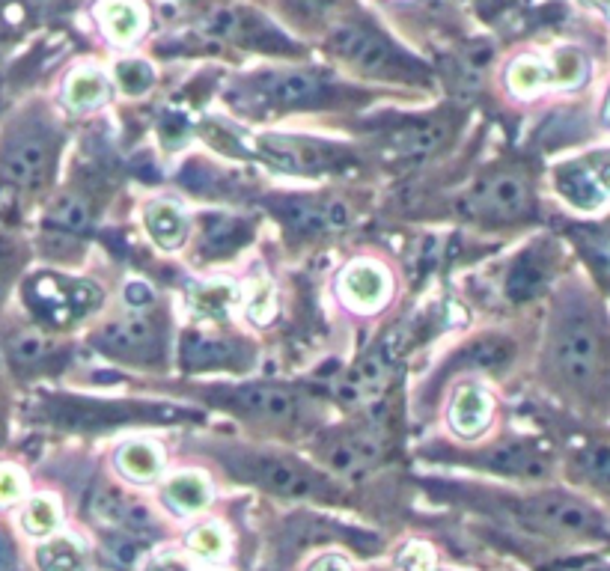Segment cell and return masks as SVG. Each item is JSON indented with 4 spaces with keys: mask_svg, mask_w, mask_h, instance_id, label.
Masks as SVG:
<instances>
[{
    "mask_svg": "<svg viewBox=\"0 0 610 571\" xmlns=\"http://www.w3.org/2000/svg\"><path fill=\"white\" fill-rule=\"evenodd\" d=\"M551 363L557 375L578 390H587L599 381L605 366V343L593 313L584 304H569L557 313L551 334Z\"/></svg>",
    "mask_w": 610,
    "mask_h": 571,
    "instance_id": "cell-1",
    "label": "cell"
},
{
    "mask_svg": "<svg viewBox=\"0 0 610 571\" xmlns=\"http://www.w3.org/2000/svg\"><path fill=\"white\" fill-rule=\"evenodd\" d=\"M557 188L575 209H584V212L602 209L610 200V158L560 167Z\"/></svg>",
    "mask_w": 610,
    "mask_h": 571,
    "instance_id": "cell-2",
    "label": "cell"
},
{
    "mask_svg": "<svg viewBox=\"0 0 610 571\" xmlns=\"http://www.w3.org/2000/svg\"><path fill=\"white\" fill-rule=\"evenodd\" d=\"M393 340H384L378 343L364 360L337 384V396L346 402V405H369L387 384L390 378V369H393Z\"/></svg>",
    "mask_w": 610,
    "mask_h": 571,
    "instance_id": "cell-3",
    "label": "cell"
},
{
    "mask_svg": "<svg viewBox=\"0 0 610 571\" xmlns=\"http://www.w3.org/2000/svg\"><path fill=\"white\" fill-rule=\"evenodd\" d=\"M530 191L521 176L500 173L486 179L471 197H468V212L488 215V218H518L527 212Z\"/></svg>",
    "mask_w": 610,
    "mask_h": 571,
    "instance_id": "cell-4",
    "label": "cell"
},
{
    "mask_svg": "<svg viewBox=\"0 0 610 571\" xmlns=\"http://www.w3.org/2000/svg\"><path fill=\"white\" fill-rule=\"evenodd\" d=\"M524 512L533 524H545L560 533H590L602 524L590 506H584L572 497H563V494L533 497V500H527Z\"/></svg>",
    "mask_w": 610,
    "mask_h": 571,
    "instance_id": "cell-5",
    "label": "cell"
},
{
    "mask_svg": "<svg viewBox=\"0 0 610 571\" xmlns=\"http://www.w3.org/2000/svg\"><path fill=\"white\" fill-rule=\"evenodd\" d=\"M331 48H334L343 60L355 63L358 69L372 72V75H375V72H387V69L396 63V54L390 51V45L381 42L378 36H372L364 27H358V24H343V27H337V30L331 33Z\"/></svg>",
    "mask_w": 610,
    "mask_h": 571,
    "instance_id": "cell-6",
    "label": "cell"
},
{
    "mask_svg": "<svg viewBox=\"0 0 610 571\" xmlns=\"http://www.w3.org/2000/svg\"><path fill=\"white\" fill-rule=\"evenodd\" d=\"M340 292L343 301L361 313H369L375 307H381L390 295V277L381 265L375 262H352L343 274H340Z\"/></svg>",
    "mask_w": 610,
    "mask_h": 571,
    "instance_id": "cell-7",
    "label": "cell"
},
{
    "mask_svg": "<svg viewBox=\"0 0 610 571\" xmlns=\"http://www.w3.org/2000/svg\"><path fill=\"white\" fill-rule=\"evenodd\" d=\"M48 161H51L48 143L39 134H21L3 152V173L15 185H33L48 170Z\"/></svg>",
    "mask_w": 610,
    "mask_h": 571,
    "instance_id": "cell-8",
    "label": "cell"
},
{
    "mask_svg": "<svg viewBox=\"0 0 610 571\" xmlns=\"http://www.w3.org/2000/svg\"><path fill=\"white\" fill-rule=\"evenodd\" d=\"M289 224L298 232H337L352 224V209L340 200H295L283 206Z\"/></svg>",
    "mask_w": 610,
    "mask_h": 571,
    "instance_id": "cell-9",
    "label": "cell"
},
{
    "mask_svg": "<svg viewBox=\"0 0 610 571\" xmlns=\"http://www.w3.org/2000/svg\"><path fill=\"white\" fill-rule=\"evenodd\" d=\"M247 473L283 497H307L313 491V479L280 456H253L247 461Z\"/></svg>",
    "mask_w": 610,
    "mask_h": 571,
    "instance_id": "cell-10",
    "label": "cell"
},
{
    "mask_svg": "<svg viewBox=\"0 0 610 571\" xmlns=\"http://www.w3.org/2000/svg\"><path fill=\"white\" fill-rule=\"evenodd\" d=\"M236 402L244 411L262 417V420H274V423H289L301 414V399L283 387H271V384H247L236 390Z\"/></svg>",
    "mask_w": 610,
    "mask_h": 571,
    "instance_id": "cell-11",
    "label": "cell"
},
{
    "mask_svg": "<svg viewBox=\"0 0 610 571\" xmlns=\"http://www.w3.org/2000/svg\"><path fill=\"white\" fill-rule=\"evenodd\" d=\"M378 456H381V441L372 432H358L352 438H343V441L331 444L328 453H325V461H328V467L334 473L361 476L378 461Z\"/></svg>",
    "mask_w": 610,
    "mask_h": 571,
    "instance_id": "cell-12",
    "label": "cell"
},
{
    "mask_svg": "<svg viewBox=\"0 0 610 571\" xmlns=\"http://www.w3.org/2000/svg\"><path fill=\"white\" fill-rule=\"evenodd\" d=\"M262 155L289 173H313L325 167V152L310 143V140H277V137H265L262 140Z\"/></svg>",
    "mask_w": 610,
    "mask_h": 571,
    "instance_id": "cell-13",
    "label": "cell"
},
{
    "mask_svg": "<svg viewBox=\"0 0 610 571\" xmlns=\"http://www.w3.org/2000/svg\"><path fill=\"white\" fill-rule=\"evenodd\" d=\"M256 87L277 105H301L313 102L322 93V84L313 72H268L256 81Z\"/></svg>",
    "mask_w": 610,
    "mask_h": 571,
    "instance_id": "cell-14",
    "label": "cell"
},
{
    "mask_svg": "<svg viewBox=\"0 0 610 571\" xmlns=\"http://www.w3.org/2000/svg\"><path fill=\"white\" fill-rule=\"evenodd\" d=\"M102 345L108 351L125 354V357H143L155 345V328H152V322L146 316H128V319L114 322L102 334Z\"/></svg>",
    "mask_w": 610,
    "mask_h": 571,
    "instance_id": "cell-15",
    "label": "cell"
},
{
    "mask_svg": "<svg viewBox=\"0 0 610 571\" xmlns=\"http://www.w3.org/2000/svg\"><path fill=\"white\" fill-rule=\"evenodd\" d=\"M491 420V399L480 384H465L456 399H453V411H450V423L459 435H480Z\"/></svg>",
    "mask_w": 610,
    "mask_h": 571,
    "instance_id": "cell-16",
    "label": "cell"
},
{
    "mask_svg": "<svg viewBox=\"0 0 610 571\" xmlns=\"http://www.w3.org/2000/svg\"><path fill=\"white\" fill-rule=\"evenodd\" d=\"M239 354V345L206 334H188L182 340V360L191 369H206V366H230Z\"/></svg>",
    "mask_w": 610,
    "mask_h": 571,
    "instance_id": "cell-17",
    "label": "cell"
},
{
    "mask_svg": "<svg viewBox=\"0 0 610 571\" xmlns=\"http://www.w3.org/2000/svg\"><path fill=\"white\" fill-rule=\"evenodd\" d=\"M164 500L179 515H194L212 500V485L200 473H179L164 485Z\"/></svg>",
    "mask_w": 610,
    "mask_h": 571,
    "instance_id": "cell-18",
    "label": "cell"
},
{
    "mask_svg": "<svg viewBox=\"0 0 610 571\" xmlns=\"http://www.w3.org/2000/svg\"><path fill=\"white\" fill-rule=\"evenodd\" d=\"M146 229L164 250H173V247H179L185 241L188 221H185V215H182V209L176 203L161 200V203L146 206Z\"/></svg>",
    "mask_w": 610,
    "mask_h": 571,
    "instance_id": "cell-19",
    "label": "cell"
},
{
    "mask_svg": "<svg viewBox=\"0 0 610 571\" xmlns=\"http://www.w3.org/2000/svg\"><path fill=\"white\" fill-rule=\"evenodd\" d=\"M117 464L128 479L152 482L164 467V456L152 441H128L117 456Z\"/></svg>",
    "mask_w": 610,
    "mask_h": 571,
    "instance_id": "cell-20",
    "label": "cell"
},
{
    "mask_svg": "<svg viewBox=\"0 0 610 571\" xmlns=\"http://www.w3.org/2000/svg\"><path fill=\"white\" fill-rule=\"evenodd\" d=\"M488 467H494L500 473H509V476H530V479L545 476V470H548L545 458L533 453V450H527V447H518V444L491 450Z\"/></svg>",
    "mask_w": 610,
    "mask_h": 571,
    "instance_id": "cell-21",
    "label": "cell"
},
{
    "mask_svg": "<svg viewBox=\"0 0 610 571\" xmlns=\"http://www.w3.org/2000/svg\"><path fill=\"white\" fill-rule=\"evenodd\" d=\"M111 87L108 81L99 75V72H78L69 78L66 84V102L75 108V111H90V108H99L105 99H108Z\"/></svg>",
    "mask_w": 610,
    "mask_h": 571,
    "instance_id": "cell-22",
    "label": "cell"
},
{
    "mask_svg": "<svg viewBox=\"0 0 610 571\" xmlns=\"http://www.w3.org/2000/svg\"><path fill=\"white\" fill-rule=\"evenodd\" d=\"M99 15H102L105 27L111 30V36L120 39V42L134 39L140 33V27H143V12L128 0H105L99 6Z\"/></svg>",
    "mask_w": 610,
    "mask_h": 571,
    "instance_id": "cell-23",
    "label": "cell"
},
{
    "mask_svg": "<svg viewBox=\"0 0 610 571\" xmlns=\"http://www.w3.org/2000/svg\"><path fill=\"white\" fill-rule=\"evenodd\" d=\"M236 289L230 283H206V286H191L188 289V301L200 316H212L221 319L227 316V310L236 304Z\"/></svg>",
    "mask_w": 610,
    "mask_h": 571,
    "instance_id": "cell-24",
    "label": "cell"
},
{
    "mask_svg": "<svg viewBox=\"0 0 610 571\" xmlns=\"http://www.w3.org/2000/svg\"><path fill=\"white\" fill-rule=\"evenodd\" d=\"M444 140V125H411L393 134V149L399 155H426L438 149Z\"/></svg>",
    "mask_w": 610,
    "mask_h": 571,
    "instance_id": "cell-25",
    "label": "cell"
},
{
    "mask_svg": "<svg viewBox=\"0 0 610 571\" xmlns=\"http://www.w3.org/2000/svg\"><path fill=\"white\" fill-rule=\"evenodd\" d=\"M545 84H554L551 66H545V63H539V60H533V57H521L518 63H512V69H509V87H512V93L530 96V93H536V90L545 87Z\"/></svg>",
    "mask_w": 610,
    "mask_h": 571,
    "instance_id": "cell-26",
    "label": "cell"
},
{
    "mask_svg": "<svg viewBox=\"0 0 610 571\" xmlns=\"http://www.w3.org/2000/svg\"><path fill=\"white\" fill-rule=\"evenodd\" d=\"M21 524L30 536H48L60 524V506L51 497H33L21 515Z\"/></svg>",
    "mask_w": 610,
    "mask_h": 571,
    "instance_id": "cell-27",
    "label": "cell"
},
{
    "mask_svg": "<svg viewBox=\"0 0 610 571\" xmlns=\"http://www.w3.org/2000/svg\"><path fill=\"white\" fill-rule=\"evenodd\" d=\"M542 283H545V268L536 259H521L506 280V292L515 301H524V298H533L542 289Z\"/></svg>",
    "mask_w": 610,
    "mask_h": 571,
    "instance_id": "cell-28",
    "label": "cell"
},
{
    "mask_svg": "<svg viewBox=\"0 0 610 571\" xmlns=\"http://www.w3.org/2000/svg\"><path fill=\"white\" fill-rule=\"evenodd\" d=\"M36 560H39L42 571H87L81 551L66 539H57V542L39 548Z\"/></svg>",
    "mask_w": 610,
    "mask_h": 571,
    "instance_id": "cell-29",
    "label": "cell"
},
{
    "mask_svg": "<svg viewBox=\"0 0 610 571\" xmlns=\"http://www.w3.org/2000/svg\"><path fill=\"white\" fill-rule=\"evenodd\" d=\"M188 548L203 560H221L227 554V533L218 524H203L188 536Z\"/></svg>",
    "mask_w": 610,
    "mask_h": 571,
    "instance_id": "cell-30",
    "label": "cell"
},
{
    "mask_svg": "<svg viewBox=\"0 0 610 571\" xmlns=\"http://www.w3.org/2000/svg\"><path fill=\"white\" fill-rule=\"evenodd\" d=\"M51 224L69 229V232H78V229H84L90 224V206H87L81 197L66 194V197H60V200L54 203V209H51Z\"/></svg>",
    "mask_w": 610,
    "mask_h": 571,
    "instance_id": "cell-31",
    "label": "cell"
},
{
    "mask_svg": "<svg viewBox=\"0 0 610 571\" xmlns=\"http://www.w3.org/2000/svg\"><path fill=\"white\" fill-rule=\"evenodd\" d=\"M554 84H563V87H578L584 78H587V60L572 51V48H563L557 57H554Z\"/></svg>",
    "mask_w": 610,
    "mask_h": 571,
    "instance_id": "cell-32",
    "label": "cell"
},
{
    "mask_svg": "<svg viewBox=\"0 0 610 571\" xmlns=\"http://www.w3.org/2000/svg\"><path fill=\"white\" fill-rule=\"evenodd\" d=\"M274 307H277V298H274V289L268 283H253L247 298H244V310H247V319L256 322V325H268L274 319Z\"/></svg>",
    "mask_w": 610,
    "mask_h": 571,
    "instance_id": "cell-33",
    "label": "cell"
},
{
    "mask_svg": "<svg viewBox=\"0 0 610 571\" xmlns=\"http://www.w3.org/2000/svg\"><path fill=\"white\" fill-rule=\"evenodd\" d=\"M9 354H12L15 363L30 366V363H39L48 354V343H45V337H39L33 331H21V334H15L9 340Z\"/></svg>",
    "mask_w": 610,
    "mask_h": 571,
    "instance_id": "cell-34",
    "label": "cell"
},
{
    "mask_svg": "<svg viewBox=\"0 0 610 571\" xmlns=\"http://www.w3.org/2000/svg\"><path fill=\"white\" fill-rule=\"evenodd\" d=\"M117 81L125 93L137 96V93H146L152 87V69L140 60H125L117 66Z\"/></svg>",
    "mask_w": 610,
    "mask_h": 571,
    "instance_id": "cell-35",
    "label": "cell"
},
{
    "mask_svg": "<svg viewBox=\"0 0 610 571\" xmlns=\"http://www.w3.org/2000/svg\"><path fill=\"white\" fill-rule=\"evenodd\" d=\"M581 470L602 488L610 491V447H590L578 456Z\"/></svg>",
    "mask_w": 610,
    "mask_h": 571,
    "instance_id": "cell-36",
    "label": "cell"
},
{
    "mask_svg": "<svg viewBox=\"0 0 610 571\" xmlns=\"http://www.w3.org/2000/svg\"><path fill=\"white\" fill-rule=\"evenodd\" d=\"M506 360H509V345L500 343V340H483L468 351V363L483 366V369H494Z\"/></svg>",
    "mask_w": 610,
    "mask_h": 571,
    "instance_id": "cell-37",
    "label": "cell"
},
{
    "mask_svg": "<svg viewBox=\"0 0 610 571\" xmlns=\"http://www.w3.org/2000/svg\"><path fill=\"white\" fill-rule=\"evenodd\" d=\"M396 563L402 571H435V566H438L435 551L429 545H420V542L405 545L402 554L396 557Z\"/></svg>",
    "mask_w": 610,
    "mask_h": 571,
    "instance_id": "cell-38",
    "label": "cell"
},
{
    "mask_svg": "<svg viewBox=\"0 0 610 571\" xmlns=\"http://www.w3.org/2000/svg\"><path fill=\"white\" fill-rule=\"evenodd\" d=\"M27 482L15 467H0V506H12L24 497Z\"/></svg>",
    "mask_w": 610,
    "mask_h": 571,
    "instance_id": "cell-39",
    "label": "cell"
},
{
    "mask_svg": "<svg viewBox=\"0 0 610 571\" xmlns=\"http://www.w3.org/2000/svg\"><path fill=\"white\" fill-rule=\"evenodd\" d=\"M120 524H125L131 533H137V536H152L155 533V521H152V515L143 509V506H122V518Z\"/></svg>",
    "mask_w": 610,
    "mask_h": 571,
    "instance_id": "cell-40",
    "label": "cell"
},
{
    "mask_svg": "<svg viewBox=\"0 0 610 571\" xmlns=\"http://www.w3.org/2000/svg\"><path fill=\"white\" fill-rule=\"evenodd\" d=\"M111 554L120 560L122 566H131L134 560H137V554H140V548H137V542H131V539H120L114 548H111Z\"/></svg>",
    "mask_w": 610,
    "mask_h": 571,
    "instance_id": "cell-41",
    "label": "cell"
},
{
    "mask_svg": "<svg viewBox=\"0 0 610 571\" xmlns=\"http://www.w3.org/2000/svg\"><path fill=\"white\" fill-rule=\"evenodd\" d=\"M125 301H128L131 307H146V304L152 301V292H149L143 283H128V286H125Z\"/></svg>",
    "mask_w": 610,
    "mask_h": 571,
    "instance_id": "cell-42",
    "label": "cell"
},
{
    "mask_svg": "<svg viewBox=\"0 0 610 571\" xmlns=\"http://www.w3.org/2000/svg\"><path fill=\"white\" fill-rule=\"evenodd\" d=\"M146 571H191V566H188L185 560H179V557L167 554V557L155 560V563H152V566H149Z\"/></svg>",
    "mask_w": 610,
    "mask_h": 571,
    "instance_id": "cell-43",
    "label": "cell"
},
{
    "mask_svg": "<svg viewBox=\"0 0 610 571\" xmlns=\"http://www.w3.org/2000/svg\"><path fill=\"white\" fill-rule=\"evenodd\" d=\"M310 571H352V569H349V563H346L343 557H337V554H328V557L316 560V563H313V569H310Z\"/></svg>",
    "mask_w": 610,
    "mask_h": 571,
    "instance_id": "cell-44",
    "label": "cell"
},
{
    "mask_svg": "<svg viewBox=\"0 0 610 571\" xmlns=\"http://www.w3.org/2000/svg\"><path fill=\"white\" fill-rule=\"evenodd\" d=\"M9 569H12V554H9L6 539L0 536V571H9Z\"/></svg>",
    "mask_w": 610,
    "mask_h": 571,
    "instance_id": "cell-45",
    "label": "cell"
},
{
    "mask_svg": "<svg viewBox=\"0 0 610 571\" xmlns=\"http://www.w3.org/2000/svg\"><path fill=\"white\" fill-rule=\"evenodd\" d=\"M587 3H593V6H599L602 12H608L610 15V0H587Z\"/></svg>",
    "mask_w": 610,
    "mask_h": 571,
    "instance_id": "cell-46",
    "label": "cell"
},
{
    "mask_svg": "<svg viewBox=\"0 0 610 571\" xmlns=\"http://www.w3.org/2000/svg\"><path fill=\"white\" fill-rule=\"evenodd\" d=\"M310 6H334L337 0H307Z\"/></svg>",
    "mask_w": 610,
    "mask_h": 571,
    "instance_id": "cell-47",
    "label": "cell"
},
{
    "mask_svg": "<svg viewBox=\"0 0 610 571\" xmlns=\"http://www.w3.org/2000/svg\"><path fill=\"white\" fill-rule=\"evenodd\" d=\"M605 119L610 122V96H608V105H605Z\"/></svg>",
    "mask_w": 610,
    "mask_h": 571,
    "instance_id": "cell-48",
    "label": "cell"
},
{
    "mask_svg": "<svg viewBox=\"0 0 610 571\" xmlns=\"http://www.w3.org/2000/svg\"><path fill=\"white\" fill-rule=\"evenodd\" d=\"M593 571H608V569H593Z\"/></svg>",
    "mask_w": 610,
    "mask_h": 571,
    "instance_id": "cell-49",
    "label": "cell"
}]
</instances>
